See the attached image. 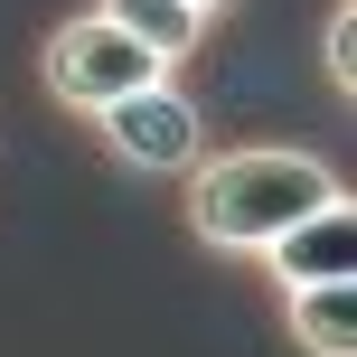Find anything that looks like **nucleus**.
<instances>
[{
  "mask_svg": "<svg viewBox=\"0 0 357 357\" xmlns=\"http://www.w3.org/2000/svg\"><path fill=\"white\" fill-rule=\"evenodd\" d=\"M320 75H329V94H357V0H329V29H320Z\"/></svg>",
  "mask_w": 357,
  "mask_h": 357,
  "instance_id": "nucleus-7",
  "label": "nucleus"
},
{
  "mask_svg": "<svg viewBox=\"0 0 357 357\" xmlns=\"http://www.w3.org/2000/svg\"><path fill=\"white\" fill-rule=\"evenodd\" d=\"M339 188V169L301 142H235V151H197L178 169V216L207 254H264L291 216H310Z\"/></svg>",
  "mask_w": 357,
  "mask_h": 357,
  "instance_id": "nucleus-1",
  "label": "nucleus"
},
{
  "mask_svg": "<svg viewBox=\"0 0 357 357\" xmlns=\"http://www.w3.org/2000/svg\"><path fill=\"white\" fill-rule=\"evenodd\" d=\"M197 10H207V19H216V10H235V0H197Z\"/></svg>",
  "mask_w": 357,
  "mask_h": 357,
  "instance_id": "nucleus-8",
  "label": "nucleus"
},
{
  "mask_svg": "<svg viewBox=\"0 0 357 357\" xmlns=\"http://www.w3.org/2000/svg\"><path fill=\"white\" fill-rule=\"evenodd\" d=\"M94 10H104L113 29H132V38H142V47L160 56L169 75L188 66L197 47H207V10H197V0H94Z\"/></svg>",
  "mask_w": 357,
  "mask_h": 357,
  "instance_id": "nucleus-6",
  "label": "nucleus"
},
{
  "mask_svg": "<svg viewBox=\"0 0 357 357\" xmlns=\"http://www.w3.org/2000/svg\"><path fill=\"white\" fill-rule=\"evenodd\" d=\"M254 264H264L282 291H291V282H339V273H357V197H348V188H329L320 207L291 216V226L273 235Z\"/></svg>",
  "mask_w": 357,
  "mask_h": 357,
  "instance_id": "nucleus-4",
  "label": "nucleus"
},
{
  "mask_svg": "<svg viewBox=\"0 0 357 357\" xmlns=\"http://www.w3.org/2000/svg\"><path fill=\"white\" fill-rule=\"evenodd\" d=\"M160 75H169V66H160L132 29H113L104 10H85V19H66V29H47V47H38V85H47V104H66L75 123H85V113H104L113 94L160 85Z\"/></svg>",
  "mask_w": 357,
  "mask_h": 357,
  "instance_id": "nucleus-2",
  "label": "nucleus"
},
{
  "mask_svg": "<svg viewBox=\"0 0 357 357\" xmlns=\"http://www.w3.org/2000/svg\"><path fill=\"white\" fill-rule=\"evenodd\" d=\"M282 320H291V348L301 357H357V273H339V282H291Z\"/></svg>",
  "mask_w": 357,
  "mask_h": 357,
  "instance_id": "nucleus-5",
  "label": "nucleus"
},
{
  "mask_svg": "<svg viewBox=\"0 0 357 357\" xmlns=\"http://www.w3.org/2000/svg\"><path fill=\"white\" fill-rule=\"evenodd\" d=\"M85 123H94V142H104L113 160L142 169V178H178L197 151H207V123H197V104L169 85V75L142 85V94H113L104 113H85Z\"/></svg>",
  "mask_w": 357,
  "mask_h": 357,
  "instance_id": "nucleus-3",
  "label": "nucleus"
}]
</instances>
